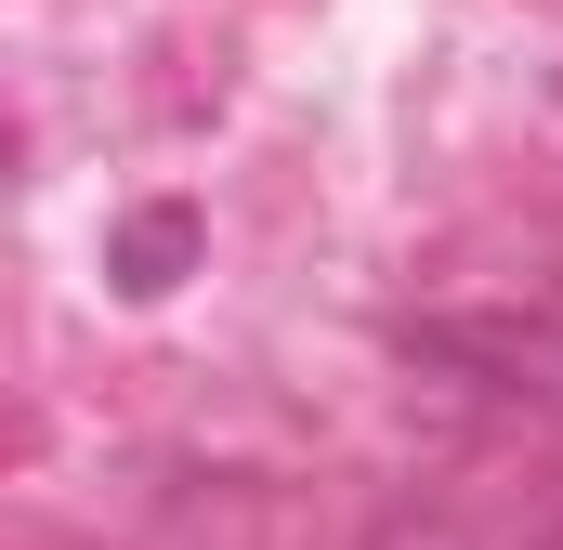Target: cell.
I'll return each instance as SVG.
<instances>
[{"label": "cell", "instance_id": "obj_1", "mask_svg": "<svg viewBox=\"0 0 563 550\" xmlns=\"http://www.w3.org/2000/svg\"><path fill=\"white\" fill-rule=\"evenodd\" d=\"M106 275H119L132 301L184 288V275H197V210H184V197H144V210H119V237H106Z\"/></svg>", "mask_w": 563, "mask_h": 550}]
</instances>
